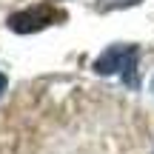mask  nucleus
<instances>
[{"label": "nucleus", "mask_w": 154, "mask_h": 154, "mask_svg": "<svg viewBox=\"0 0 154 154\" xmlns=\"http://www.w3.org/2000/svg\"><path fill=\"white\" fill-rule=\"evenodd\" d=\"M94 72L97 74H120L128 86H137V46L123 43L111 46L94 60Z\"/></svg>", "instance_id": "1"}, {"label": "nucleus", "mask_w": 154, "mask_h": 154, "mask_svg": "<svg viewBox=\"0 0 154 154\" xmlns=\"http://www.w3.org/2000/svg\"><path fill=\"white\" fill-rule=\"evenodd\" d=\"M57 11L51 6H34V9H26V11H17V14L9 17V29L17 34H29V32H40V29L51 26L57 20Z\"/></svg>", "instance_id": "2"}, {"label": "nucleus", "mask_w": 154, "mask_h": 154, "mask_svg": "<svg viewBox=\"0 0 154 154\" xmlns=\"http://www.w3.org/2000/svg\"><path fill=\"white\" fill-rule=\"evenodd\" d=\"M140 0H97L100 11H114V9H126V6H137Z\"/></svg>", "instance_id": "3"}, {"label": "nucleus", "mask_w": 154, "mask_h": 154, "mask_svg": "<svg viewBox=\"0 0 154 154\" xmlns=\"http://www.w3.org/2000/svg\"><path fill=\"white\" fill-rule=\"evenodd\" d=\"M6 91V74H0V94Z\"/></svg>", "instance_id": "4"}]
</instances>
